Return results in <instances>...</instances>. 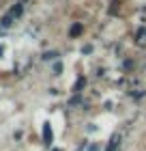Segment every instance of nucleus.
<instances>
[{"label":"nucleus","instance_id":"1","mask_svg":"<svg viewBox=\"0 0 146 151\" xmlns=\"http://www.w3.org/2000/svg\"><path fill=\"white\" fill-rule=\"evenodd\" d=\"M54 140V132H52V125L50 123H43V142L45 145H50Z\"/></svg>","mask_w":146,"mask_h":151},{"label":"nucleus","instance_id":"2","mask_svg":"<svg viewBox=\"0 0 146 151\" xmlns=\"http://www.w3.org/2000/svg\"><path fill=\"white\" fill-rule=\"evenodd\" d=\"M82 30H84V26H82V24L78 22V24H73V26H71L69 35H71V37H80V35H82Z\"/></svg>","mask_w":146,"mask_h":151},{"label":"nucleus","instance_id":"3","mask_svg":"<svg viewBox=\"0 0 146 151\" xmlns=\"http://www.w3.org/2000/svg\"><path fill=\"white\" fill-rule=\"evenodd\" d=\"M22 11H24V9H22V2H17V4L11 9V15H13V17H19V15H22Z\"/></svg>","mask_w":146,"mask_h":151},{"label":"nucleus","instance_id":"4","mask_svg":"<svg viewBox=\"0 0 146 151\" xmlns=\"http://www.w3.org/2000/svg\"><path fill=\"white\" fill-rule=\"evenodd\" d=\"M11 24H13V15L9 13V15H4V17H2V24H0V26H2V28H9Z\"/></svg>","mask_w":146,"mask_h":151},{"label":"nucleus","instance_id":"5","mask_svg":"<svg viewBox=\"0 0 146 151\" xmlns=\"http://www.w3.org/2000/svg\"><path fill=\"white\" fill-rule=\"evenodd\" d=\"M118 142H120V138H118V136H114V138L110 140V147H108V151H116V147H118Z\"/></svg>","mask_w":146,"mask_h":151},{"label":"nucleus","instance_id":"6","mask_svg":"<svg viewBox=\"0 0 146 151\" xmlns=\"http://www.w3.org/2000/svg\"><path fill=\"white\" fill-rule=\"evenodd\" d=\"M84 84H86V80H84V78H80L78 82H75V88H73V91H75V93H80V88L84 86Z\"/></svg>","mask_w":146,"mask_h":151},{"label":"nucleus","instance_id":"7","mask_svg":"<svg viewBox=\"0 0 146 151\" xmlns=\"http://www.w3.org/2000/svg\"><path fill=\"white\" fill-rule=\"evenodd\" d=\"M54 73H62V65L60 63H54Z\"/></svg>","mask_w":146,"mask_h":151},{"label":"nucleus","instance_id":"8","mask_svg":"<svg viewBox=\"0 0 146 151\" xmlns=\"http://www.w3.org/2000/svg\"><path fill=\"white\" fill-rule=\"evenodd\" d=\"M54 56H56V52H45V54H43L45 60H50V58H54Z\"/></svg>","mask_w":146,"mask_h":151},{"label":"nucleus","instance_id":"9","mask_svg":"<svg viewBox=\"0 0 146 151\" xmlns=\"http://www.w3.org/2000/svg\"><path fill=\"white\" fill-rule=\"evenodd\" d=\"M82 52H84V54H90V52H93V45H90V43L84 45V47H82Z\"/></svg>","mask_w":146,"mask_h":151},{"label":"nucleus","instance_id":"10","mask_svg":"<svg viewBox=\"0 0 146 151\" xmlns=\"http://www.w3.org/2000/svg\"><path fill=\"white\" fill-rule=\"evenodd\" d=\"M137 39L144 41V39H146V30H140V32H137Z\"/></svg>","mask_w":146,"mask_h":151},{"label":"nucleus","instance_id":"11","mask_svg":"<svg viewBox=\"0 0 146 151\" xmlns=\"http://www.w3.org/2000/svg\"><path fill=\"white\" fill-rule=\"evenodd\" d=\"M88 151H101V149H99V145L95 142V145H90V147H88Z\"/></svg>","mask_w":146,"mask_h":151},{"label":"nucleus","instance_id":"12","mask_svg":"<svg viewBox=\"0 0 146 151\" xmlns=\"http://www.w3.org/2000/svg\"><path fill=\"white\" fill-rule=\"evenodd\" d=\"M2 54H4V47H2V45H0V56H2Z\"/></svg>","mask_w":146,"mask_h":151},{"label":"nucleus","instance_id":"13","mask_svg":"<svg viewBox=\"0 0 146 151\" xmlns=\"http://www.w3.org/2000/svg\"><path fill=\"white\" fill-rule=\"evenodd\" d=\"M54 151H60V149H54Z\"/></svg>","mask_w":146,"mask_h":151}]
</instances>
